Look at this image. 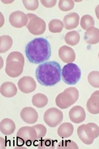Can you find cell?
I'll list each match as a JSON object with an SVG mask.
<instances>
[{
  "label": "cell",
  "mask_w": 99,
  "mask_h": 149,
  "mask_svg": "<svg viewBox=\"0 0 99 149\" xmlns=\"http://www.w3.org/2000/svg\"><path fill=\"white\" fill-rule=\"evenodd\" d=\"M16 125L14 121L9 118L3 119L0 123V130L5 135H11L15 132Z\"/></svg>",
  "instance_id": "d6986e66"
},
{
  "label": "cell",
  "mask_w": 99,
  "mask_h": 149,
  "mask_svg": "<svg viewBox=\"0 0 99 149\" xmlns=\"http://www.w3.org/2000/svg\"><path fill=\"white\" fill-rule=\"evenodd\" d=\"M80 24L81 28L86 31L88 29L95 26V21L93 17L90 15H85L81 17Z\"/></svg>",
  "instance_id": "d4e9b609"
},
{
  "label": "cell",
  "mask_w": 99,
  "mask_h": 149,
  "mask_svg": "<svg viewBox=\"0 0 99 149\" xmlns=\"http://www.w3.org/2000/svg\"><path fill=\"white\" fill-rule=\"evenodd\" d=\"M0 92L2 96L6 98L14 97L17 93V88L13 83L5 82L1 85Z\"/></svg>",
  "instance_id": "ac0fdd59"
},
{
  "label": "cell",
  "mask_w": 99,
  "mask_h": 149,
  "mask_svg": "<svg viewBox=\"0 0 99 149\" xmlns=\"http://www.w3.org/2000/svg\"><path fill=\"white\" fill-rule=\"evenodd\" d=\"M33 127L35 129L37 133V136H38V140L41 139L45 136L47 133L46 127L43 124H37L36 125H34Z\"/></svg>",
  "instance_id": "4dcf8cb0"
},
{
  "label": "cell",
  "mask_w": 99,
  "mask_h": 149,
  "mask_svg": "<svg viewBox=\"0 0 99 149\" xmlns=\"http://www.w3.org/2000/svg\"><path fill=\"white\" fill-rule=\"evenodd\" d=\"M13 45V39L8 35H3L0 37V52L5 53L9 50Z\"/></svg>",
  "instance_id": "603a6c76"
},
{
  "label": "cell",
  "mask_w": 99,
  "mask_h": 149,
  "mask_svg": "<svg viewBox=\"0 0 99 149\" xmlns=\"http://www.w3.org/2000/svg\"><path fill=\"white\" fill-rule=\"evenodd\" d=\"M73 126L71 123L66 122L60 125L58 130V135L61 138H68L73 135Z\"/></svg>",
  "instance_id": "ffe728a7"
},
{
  "label": "cell",
  "mask_w": 99,
  "mask_h": 149,
  "mask_svg": "<svg viewBox=\"0 0 99 149\" xmlns=\"http://www.w3.org/2000/svg\"><path fill=\"white\" fill-rule=\"evenodd\" d=\"M58 148H79L78 145L72 140H63L57 146Z\"/></svg>",
  "instance_id": "f1b7e54d"
},
{
  "label": "cell",
  "mask_w": 99,
  "mask_h": 149,
  "mask_svg": "<svg viewBox=\"0 0 99 149\" xmlns=\"http://www.w3.org/2000/svg\"><path fill=\"white\" fill-rule=\"evenodd\" d=\"M63 112L56 108H51L47 110L44 115V121L50 127H56L62 122Z\"/></svg>",
  "instance_id": "8992f818"
},
{
  "label": "cell",
  "mask_w": 99,
  "mask_h": 149,
  "mask_svg": "<svg viewBox=\"0 0 99 149\" xmlns=\"http://www.w3.org/2000/svg\"><path fill=\"white\" fill-rule=\"evenodd\" d=\"M32 103L33 105L38 108L45 107L48 103V98L45 94L42 93H37L33 96Z\"/></svg>",
  "instance_id": "44dd1931"
},
{
  "label": "cell",
  "mask_w": 99,
  "mask_h": 149,
  "mask_svg": "<svg viewBox=\"0 0 99 149\" xmlns=\"http://www.w3.org/2000/svg\"><path fill=\"white\" fill-rule=\"evenodd\" d=\"M77 135L82 142L86 145H91L93 143L96 137L93 129L87 124L80 125L77 129Z\"/></svg>",
  "instance_id": "ba28073f"
},
{
  "label": "cell",
  "mask_w": 99,
  "mask_h": 149,
  "mask_svg": "<svg viewBox=\"0 0 99 149\" xmlns=\"http://www.w3.org/2000/svg\"><path fill=\"white\" fill-rule=\"evenodd\" d=\"M17 137L30 146L34 141L38 140V136L35 129L33 127L25 126L20 128L17 133Z\"/></svg>",
  "instance_id": "52a82bcc"
},
{
  "label": "cell",
  "mask_w": 99,
  "mask_h": 149,
  "mask_svg": "<svg viewBox=\"0 0 99 149\" xmlns=\"http://www.w3.org/2000/svg\"><path fill=\"white\" fill-rule=\"evenodd\" d=\"M11 61H19L24 65V58L23 54L19 52H13L7 56L6 62Z\"/></svg>",
  "instance_id": "83f0119b"
},
{
  "label": "cell",
  "mask_w": 99,
  "mask_h": 149,
  "mask_svg": "<svg viewBox=\"0 0 99 149\" xmlns=\"http://www.w3.org/2000/svg\"><path fill=\"white\" fill-rule=\"evenodd\" d=\"M79 15L75 12H71L66 15L63 21L64 28L66 30H72L77 28L79 25Z\"/></svg>",
  "instance_id": "2e32d148"
},
{
  "label": "cell",
  "mask_w": 99,
  "mask_h": 149,
  "mask_svg": "<svg viewBox=\"0 0 99 149\" xmlns=\"http://www.w3.org/2000/svg\"><path fill=\"white\" fill-rule=\"evenodd\" d=\"M86 109L93 115L99 113V91H96L91 94L86 102Z\"/></svg>",
  "instance_id": "9a60e30c"
},
{
  "label": "cell",
  "mask_w": 99,
  "mask_h": 149,
  "mask_svg": "<svg viewBox=\"0 0 99 149\" xmlns=\"http://www.w3.org/2000/svg\"><path fill=\"white\" fill-rule=\"evenodd\" d=\"M84 40L86 43L95 45L99 42V29L92 26L86 30L84 34Z\"/></svg>",
  "instance_id": "e0dca14e"
},
{
  "label": "cell",
  "mask_w": 99,
  "mask_h": 149,
  "mask_svg": "<svg viewBox=\"0 0 99 149\" xmlns=\"http://www.w3.org/2000/svg\"><path fill=\"white\" fill-rule=\"evenodd\" d=\"M18 88L22 93L29 94L34 92L36 88V84L34 79L29 76H25L19 79L17 83Z\"/></svg>",
  "instance_id": "30bf717a"
},
{
  "label": "cell",
  "mask_w": 99,
  "mask_h": 149,
  "mask_svg": "<svg viewBox=\"0 0 99 149\" xmlns=\"http://www.w3.org/2000/svg\"><path fill=\"white\" fill-rule=\"evenodd\" d=\"M64 27L63 23L59 19H52L48 24L49 31L52 33H59Z\"/></svg>",
  "instance_id": "cb8c5ba5"
},
{
  "label": "cell",
  "mask_w": 99,
  "mask_h": 149,
  "mask_svg": "<svg viewBox=\"0 0 99 149\" xmlns=\"http://www.w3.org/2000/svg\"><path fill=\"white\" fill-rule=\"evenodd\" d=\"M21 118L24 122L28 124L36 123L38 119V114L36 110L32 107H25L21 110Z\"/></svg>",
  "instance_id": "5bb4252c"
},
{
  "label": "cell",
  "mask_w": 99,
  "mask_h": 149,
  "mask_svg": "<svg viewBox=\"0 0 99 149\" xmlns=\"http://www.w3.org/2000/svg\"><path fill=\"white\" fill-rule=\"evenodd\" d=\"M80 34L78 32L73 31L69 32L66 34L64 40L67 44L71 46H74L79 43L80 41Z\"/></svg>",
  "instance_id": "7402d4cb"
},
{
  "label": "cell",
  "mask_w": 99,
  "mask_h": 149,
  "mask_svg": "<svg viewBox=\"0 0 99 149\" xmlns=\"http://www.w3.org/2000/svg\"><path fill=\"white\" fill-rule=\"evenodd\" d=\"M41 3L43 6L47 8H52L56 6V0H53V1H46V0H42Z\"/></svg>",
  "instance_id": "d6a6232c"
},
{
  "label": "cell",
  "mask_w": 99,
  "mask_h": 149,
  "mask_svg": "<svg viewBox=\"0 0 99 149\" xmlns=\"http://www.w3.org/2000/svg\"><path fill=\"white\" fill-rule=\"evenodd\" d=\"M61 66L55 61H46L40 64L36 69V77L38 83L43 86H52L56 85L61 80Z\"/></svg>",
  "instance_id": "7a4b0ae2"
},
{
  "label": "cell",
  "mask_w": 99,
  "mask_h": 149,
  "mask_svg": "<svg viewBox=\"0 0 99 149\" xmlns=\"http://www.w3.org/2000/svg\"><path fill=\"white\" fill-rule=\"evenodd\" d=\"M23 64L19 61H11L6 62V73L10 77H18L23 73Z\"/></svg>",
  "instance_id": "8fae6325"
},
{
  "label": "cell",
  "mask_w": 99,
  "mask_h": 149,
  "mask_svg": "<svg viewBox=\"0 0 99 149\" xmlns=\"http://www.w3.org/2000/svg\"><path fill=\"white\" fill-rule=\"evenodd\" d=\"M29 19V23L26 28L33 35H41L46 31V22L43 19L40 18L33 13L26 14Z\"/></svg>",
  "instance_id": "5b68a950"
},
{
  "label": "cell",
  "mask_w": 99,
  "mask_h": 149,
  "mask_svg": "<svg viewBox=\"0 0 99 149\" xmlns=\"http://www.w3.org/2000/svg\"><path fill=\"white\" fill-rule=\"evenodd\" d=\"M79 93L75 87H69L59 94L56 98V104L61 109H67L77 101Z\"/></svg>",
  "instance_id": "3957f363"
},
{
  "label": "cell",
  "mask_w": 99,
  "mask_h": 149,
  "mask_svg": "<svg viewBox=\"0 0 99 149\" xmlns=\"http://www.w3.org/2000/svg\"><path fill=\"white\" fill-rule=\"evenodd\" d=\"M38 148H54V143L52 141L47 139L43 140L39 143L38 145Z\"/></svg>",
  "instance_id": "1f68e13d"
},
{
  "label": "cell",
  "mask_w": 99,
  "mask_h": 149,
  "mask_svg": "<svg viewBox=\"0 0 99 149\" xmlns=\"http://www.w3.org/2000/svg\"><path fill=\"white\" fill-rule=\"evenodd\" d=\"M9 23L15 28L21 29L26 26L29 23V19L26 14L20 11H14L9 17Z\"/></svg>",
  "instance_id": "9c48e42d"
},
{
  "label": "cell",
  "mask_w": 99,
  "mask_h": 149,
  "mask_svg": "<svg viewBox=\"0 0 99 149\" xmlns=\"http://www.w3.org/2000/svg\"><path fill=\"white\" fill-rule=\"evenodd\" d=\"M98 59H99V53H98Z\"/></svg>",
  "instance_id": "e575fe53"
},
{
  "label": "cell",
  "mask_w": 99,
  "mask_h": 149,
  "mask_svg": "<svg viewBox=\"0 0 99 149\" xmlns=\"http://www.w3.org/2000/svg\"><path fill=\"white\" fill-rule=\"evenodd\" d=\"M26 57L33 64H41L46 62L52 54L51 46L48 40L36 38L30 41L25 47Z\"/></svg>",
  "instance_id": "6da1fadb"
},
{
  "label": "cell",
  "mask_w": 99,
  "mask_h": 149,
  "mask_svg": "<svg viewBox=\"0 0 99 149\" xmlns=\"http://www.w3.org/2000/svg\"><path fill=\"white\" fill-rule=\"evenodd\" d=\"M89 83L95 88H99V71H91L88 75Z\"/></svg>",
  "instance_id": "484cf974"
},
{
  "label": "cell",
  "mask_w": 99,
  "mask_h": 149,
  "mask_svg": "<svg viewBox=\"0 0 99 149\" xmlns=\"http://www.w3.org/2000/svg\"><path fill=\"white\" fill-rule=\"evenodd\" d=\"M74 6L75 2L71 0H60L58 3L59 9L63 12L70 11L74 8Z\"/></svg>",
  "instance_id": "4316f807"
},
{
  "label": "cell",
  "mask_w": 99,
  "mask_h": 149,
  "mask_svg": "<svg viewBox=\"0 0 99 149\" xmlns=\"http://www.w3.org/2000/svg\"><path fill=\"white\" fill-rule=\"evenodd\" d=\"M69 117L72 122L80 123L85 121L86 113L83 107L80 106H75L69 110Z\"/></svg>",
  "instance_id": "4fadbf2b"
},
{
  "label": "cell",
  "mask_w": 99,
  "mask_h": 149,
  "mask_svg": "<svg viewBox=\"0 0 99 149\" xmlns=\"http://www.w3.org/2000/svg\"><path fill=\"white\" fill-rule=\"evenodd\" d=\"M58 55L61 60L64 63H71L75 60V51L71 47L68 46H63L59 49Z\"/></svg>",
  "instance_id": "7c38bea8"
},
{
  "label": "cell",
  "mask_w": 99,
  "mask_h": 149,
  "mask_svg": "<svg viewBox=\"0 0 99 149\" xmlns=\"http://www.w3.org/2000/svg\"><path fill=\"white\" fill-rule=\"evenodd\" d=\"M63 81L69 85H74L78 83L81 77V71L78 65L73 63H68L61 70Z\"/></svg>",
  "instance_id": "277c9868"
},
{
  "label": "cell",
  "mask_w": 99,
  "mask_h": 149,
  "mask_svg": "<svg viewBox=\"0 0 99 149\" xmlns=\"http://www.w3.org/2000/svg\"><path fill=\"white\" fill-rule=\"evenodd\" d=\"M23 3L24 7L29 11H35L38 9L39 6V1L37 0H33V1L23 0Z\"/></svg>",
  "instance_id": "f546056e"
},
{
  "label": "cell",
  "mask_w": 99,
  "mask_h": 149,
  "mask_svg": "<svg viewBox=\"0 0 99 149\" xmlns=\"http://www.w3.org/2000/svg\"><path fill=\"white\" fill-rule=\"evenodd\" d=\"M95 14L96 16V18L99 20V5L96 7L95 8Z\"/></svg>",
  "instance_id": "836d02e7"
}]
</instances>
